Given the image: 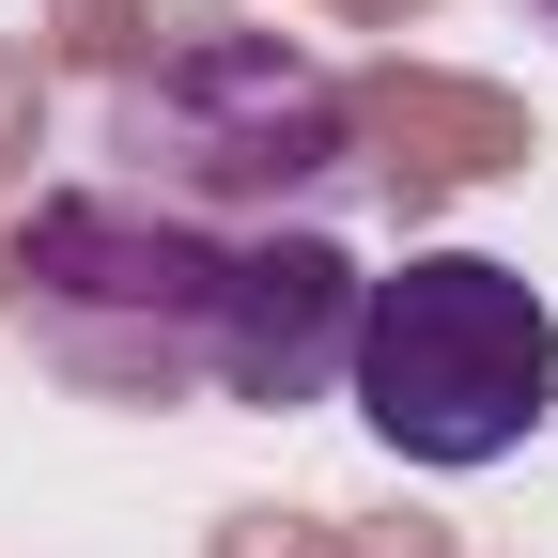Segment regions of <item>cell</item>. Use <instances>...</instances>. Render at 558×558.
<instances>
[{
    "label": "cell",
    "instance_id": "1",
    "mask_svg": "<svg viewBox=\"0 0 558 558\" xmlns=\"http://www.w3.org/2000/svg\"><path fill=\"white\" fill-rule=\"evenodd\" d=\"M341 403L373 418V450L465 481V465H497V450L543 435V403H558V311L497 248H403L373 279V311H357Z\"/></svg>",
    "mask_w": 558,
    "mask_h": 558
},
{
    "label": "cell",
    "instance_id": "2",
    "mask_svg": "<svg viewBox=\"0 0 558 558\" xmlns=\"http://www.w3.org/2000/svg\"><path fill=\"white\" fill-rule=\"evenodd\" d=\"M218 279L233 248L171 218L140 186H62L32 202L16 233V311H32V357L94 403H186L218 388Z\"/></svg>",
    "mask_w": 558,
    "mask_h": 558
},
{
    "label": "cell",
    "instance_id": "3",
    "mask_svg": "<svg viewBox=\"0 0 558 558\" xmlns=\"http://www.w3.org/2000/svg\"><path fill=\"white\" fill-rule=\"evenodd\" d=\"M109 156H124L140 202H279V186L341 171V94L279 32H186L124 78Z\"/></svg>",
    "mask_w": 558,
    "mask_h": 558
},
{
    "label": "cell",
    "instance_id": "4",
    "mask_svg": "<svg viewBox=\"0 0 558 558\" xmlns=\"http://www.w3.org/2000/svg\"><path fill=\"white\" fill-rule=\"evenodd\" d=\"M357 311H373V279L326 233H248L233 279H218V403H264V418L326 403L357 373Z\"/></svg>",
    "mask_w": 558,
    "mask_h": 558
},
{
    "label": "cell",
    "instance_id": "5",
    "mask_svg": "<svg viewBox=\"0 0 558 558\" xmlns=\"http://www.w3.org/2000/svg\"><path fill=\"white\" fill-rule=\"evenodd\" d=\"M543 16H558V0H543Z\"/></svg>",
    "mask_w": 558,
    "mask_h": 558
}]
</instances>
